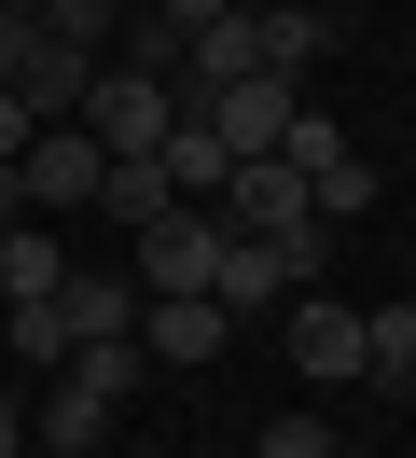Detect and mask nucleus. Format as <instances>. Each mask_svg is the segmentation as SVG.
<instances>
[{
    "label": "nucleus",
    "mask_w": 416,
    "mask_h": 458,
    "mask_svg": "<svg viewBox=\"0 0 416 458\" xmlns=\"http://www.w3.org/2000/svg\"><path fill=\"white\" fill-rule=\"evenodd\" d=\"M70 125L111 153V167H125V153H166V140H181V84H166V70H125V56H111L98 84H83V112H70Z\"/></svg>",
    "instance_id": "f257e3e1"
},
{
    "label": "nucleus",
    "mask_w": 416,
    "mask_h": 458,
    "mask_svg": "<svg viewBox=\"0 0 416 458\" xmlns=\"http://www.w3.org/2000/svg\"><path fill=\"white\" fill-rule=\"evenodd\" d=\"M292 292H319V236H222V278H208L222 319H264Z\"/></svg>",
    "instance_id": "f03ea898"
},
{
    "label": "nucleus",
    "mask_w": 416,
    "mask_h": 458,
    "mask_svg": "<svg viewBox=\"0 0 416 458\" xmlns=\"http://www.w3.org/2000/svg\"><path fill=\"white\" fill-rule=\"evenodd\" d=\"M292 112H305V98L277 84V70H250V84H222V98H194V125H208V140H222V167H264V153L292 140Z\"/></svg>",
    "instance_id": "7ed1b4c3"
},
{
    "label": "nucleus",
    "mask_w": 416,
    "mask_h": 458,
    "mask_svg": "<svg viewBox=\"0 0 416 458\" xmlns=\"http://www.w3.org/2000/svg\"><path fill=\"white\" fill-rule=\"evenodd\" d=\"M277 153H292V181H305L319 223H361V208H375V153H347L319 112H292V140H277Z\"/></svg>",
    "instance_id": "20e7f679"
},
{
    "label": "nucleus",
    "mask_w": 416,
    "mask_h": 458,
    "mask_svg": "<svg viewBox=\"0 0 416 458\" xmlns=\"http://www.w3.org/2000/svg\"><path fill=\"white\" fill-rule=\"evenodd\" d=\"M98 181H111V153L83 140V125H28V153H14V208H98Z\"/></svg>",
    "instance_id": "39448f33"
},
{
    "label": "nucleus",
    "mask_w": 416,
    "mask_h": 458,
    "mask_svg": "<svg viewBox=\"0 0 416 458\" xmlns=\"http://www.w3.org/2000/svg\"><path fill=\"white\" fill-rule=\"evenodd\" d=\"M222 236H333L319 223V208H305V181H292V153H264V167H236V181H222Z\"/></svg>",
    "instance_id": "423d86ee"
},
{
    "label": "nucleus",
    "mask_w": 416,
    "mask_h": 458,
    "mask_svg": "<svg viewBox=\"0 0 416 458\" xmlns=\"http://www.w3.org/2000/svg\"><path fill=\"white\" fill-rule=\"evenodd\" d=\"M222 278V208H166L139 223V292H208Z\"/></svg>",
    "instance_id": "0eeeda50"
},
{
    "label": "nucleus",
    "mask_w": 416,
    "mask_h": 458,
    "mask_svg": "<svg viewBox=\"0 0 416 458\" xmlns=\"http://www.w3.org/2000/svg\"><path fill=\"white\" fill-rule=\"evenodd\" d=\"M292 375H319V389H361V306H333V292H292Z\"/></svg>",
    "instance_id": "6e6552de"
},
{
    "label": "nucleus",
    "mask_w": 416,
    "mask_h": 458,
    "mask_svg": "<svg viewBox=\"0 0 416 458\" xmlns=\"http://www.w3.org/2000/svg\"><path fill=\"white\" fill-rule=\"evenodd\" d=\"M139 347L153 361H222V306L208 292H139Z\"/></svg>",
    "instance_id": "1a4fd4ad"
},
{
    "label": "nucleus",
    "mask_w": 416,
    "mask_h": 458,
    "mask_svg": "<svg viewBox=\"0 0 416 458\" xmlns=\"http://www.w3.org/2000/svg\"><path fill=\"white\" fill-rule=\"evenodd\" d=\"M55 319H70V347H125V334H139V278H98V264H70Z\"/></svg>",
    "instance_id": "9d476101"
},
{
    "label": "nucleus",
    "mask_w": 416,
    "mask_h": 458,
    "mask_svg": "<svg viewBox=\"0 0 416 458\" xmlns=\"http://www.w3.org/2000/svg\"><path fill=\"white\" fill-rule=\"evenodd\" d=\"M28 430H42V458H98V445H111V403L83 389V375H55V403H42Z\"/></svg>",
    "instance_id": "9b49d317"
},
{
    "label": "nucleus",
    "mask_w": 416,
    "mask_h": 458,
    "mask_svg": "<svg viewBox=\"0 0 416 458\" xmlns=\"http://www.w3.org/2000/svg\"><path fill=\"white\" fill-rule=\"evenodd\" d=\"M98 208H111L125 236H139V223H166V208H181V181H166V153H125V167L98 181Z\"/></svg>",
    "instance_id": "f8f14e48"
},
{
    "label": "nucleus",
    "mask_w": 416,
    "mask_h": 458,
    "mask_svg": "<svg viewBox=\"0 0 416 458\" xmlns=\"http://www.w3.org/2000/svg\"><path fill=\"white\" fill-rule=\"evenodd\" d=\"M361 389H416V306H361Z\"/></svg>",
    "instance_id": "ddd939ff"
},
{
    "label": "nucleus",
    "mask_w": 416,
    "mask_h": 458,
    "mask_svg": "<svg viewBox=\"0 0 416 458\" xmlns=\"http://www.w3.org/2000/svg\"><path fill=\"white\" fill-rule=\"evenodd\" d=\"M28 14H42L70 56H98V70H111V42H125V0H28Z\"/></svg>",
    "instance_id": "4468645a"
},
{
    "label": "nucleus",
    "mask_w": 416,
    "mask_h": 458,
    "mask_svg": "<svg viewBox=\"0 0 416 458\" xmlns=\"http://www.w3.org/2000/svg\"><path fill=\"white\" fill-rule=\"evenodd\" d=\"M42 292H70V250L55 236H0V306H42Z\"/></svg>",
    "instance_id": "2eb2a0df"
},
{
    "label": "nucleus",
    "mask_w": 416,
    "mask_h": 458,
    "mask_svg": "<svg viewBox=\"0 0 416 458\" xmlns=\"http://www.w3.org/2000/svg\"><path fill=\"white\" fill-rule=\"evenodd\" d=\"M319 42H333V14H264V70H277V84H305Z\"/></svg>",
    "instance_id": "dca6fc26"
},
{
    "label": "nucleus",
    "mask_w": 416,
    "mask_h": 458,
    "mask_svg": "<svg viewBox=\"0 0 416 458\" xmlns=\"http://www.w3.org/2000/svg\"><path fill=\"white\" fill-rule=\"evenodd\" d=\"M250 458H333V430H319V417H277V430H264Z\"/></svg>",
    "instance_id": "f3484780"
},
{
    "label": "nucleus",
    "mask_w": 416,
    "mask_h": 458,
    "mask_svg": "<svg viewBox=\"0 0 416 458\" xmlns=\"http://www.w3.org/2000/svg\"><path fill=\"white\" fill-rule=\"evenodd\" d=\"M14 153H28V98H0V181H14Z\"/></svg>",
    "instance_id": "a211bd4d"
},
{
    "label": "nucleus",
    "mask_w": 416,
    "mask_h": 458,
    "mask_svg": "<svg viewBox=\"0 0 416 458\" xmlns=\"http://www.w3.org/2000/svg\"><path fill=\"white\" fill-rule=\"evenodd\" d=\"M0 458H28V403H14V375H0Z\"/></svg>",
    "instance_id": "6ab92c4d"
},
{
    "label": "nucleus",
    "mask_w": 416,
    "mask_h": 458,
    "mask_svg": "<svg viewBox=\"0 0 416 458\" xmlns=\"http://www.w3.org/2000/svg\"><path fill=\"white\" fill-rule=\"evenodd\" d=\"M153 14H181V29H208V14H236V0H153Z\"/></svg>",
    "instance_id": "aec40b11"
},
{
    "label": "nucleus",
    "mask_w": 416,
    "mask_h": 458,
    "mask_svg": "<svg viewBox=\"0 0 416 458\" xmlns=\"http://www.w3.org/2000/svg\"><path fill=\"white\" fill-rule=\"evenodd\" d=\"M0 208H14V181H0Z\"/></svg>",
    "instance_id": "412c9836"
},
{
    "label": "nucleus",
    "mask_w": 416,
    "mask_h": 458,
    "mask_svg": "<svg viewBox=\"0 0 416 458\" xmlns=\"http://www.w3.org/2000/svg\"><path fill=\"white\" fill-rule=\"evenodd\" d=\"M333 458H347V445H333Z\"/></svg>",
    "instance_id": "4be33fe9"
},
{
    "label": "nucleus",
    "mask_w": 416,
    "mask_h": 458,
    "mask_svg": "<svg viewBox=\"0 0 416 458\" xmlns=\"http://www.w3.org/2000/svg\"><path fill=\"white\" fill-rule=\"evenodd\" d=\"M28 458H42V445H28Z\"/></svg>",
    "instance_id": "5701e85b"
}]
</instances>
